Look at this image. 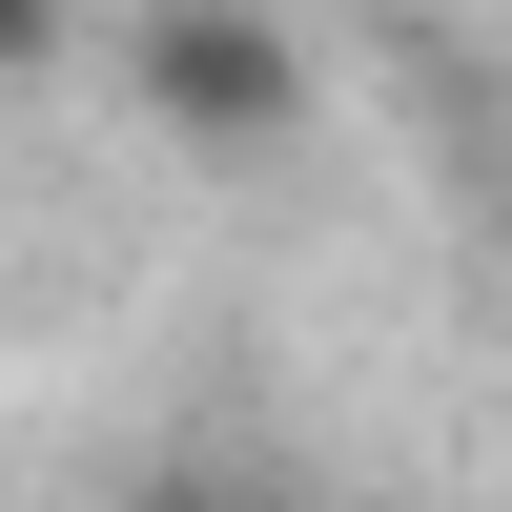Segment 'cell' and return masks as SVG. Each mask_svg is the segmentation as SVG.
<instances>
[{
	"label": "cell",
	"mask_w": 512,
	"mask_h": 512,
	"mask_svg": "<svg viewBox=\"0 0 512 512\" xmlns=\"http://www.w3.org/2000/svg\"><path fill=\"white\" fill-rule=\"evenodd\" d=\"M123 82H144V123L185 164H287L308 144V41H287L267 0H144Z\"/></svg>",
	"instance_id": "obj_1"
},
{
	"label": "cell",
	"mask_w": 512,
	"mask_h": 512,
	"mask_svg": "<svg viewBox=\"0 0 512 512\" xmlns=\"http://www.w3.org/2000/svg\"><path fill=\"white\" fill-rule=\"evenodd\" d=\"M0 62H41V0H0Z\"/></svg>",
	"instance_id": "obj_3"
},
{
	"label": "cell",
	"mask_w": 512,
	"mask_h": 512,
	"mask_svg": "<svg viewBox=\"0 0 512 512\" xmlns=\"http://www.w3.org/2000/svg\"><path fill=\"white\" fill-rule=\"evenodd\" d=\"M144 512H287V492H267V472H226V451H164Z\"/></svg>",
	"instance_id": "obj_2"
}]
</instances>
